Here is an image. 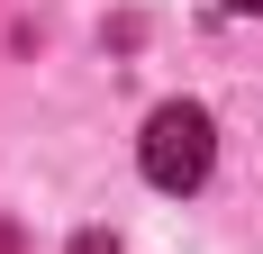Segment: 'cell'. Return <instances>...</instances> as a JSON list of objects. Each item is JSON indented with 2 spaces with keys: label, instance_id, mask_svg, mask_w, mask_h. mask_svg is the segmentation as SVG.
Wrapping results in <instances>:
<instances>
[{
  "label": "cell",
  "instance_id": "obj_1",
  "mask_svg": "<svg viewBox=\"0 0 263 254\" xmlns=\"http://www.w3.org/2000/svg\"><path fill=\"white\" fill-rule=\"evenodd\" d=\"M136 164H145V182L155 191H200L218 164V127L200 100H163L155 118H145V136H136Z\"/></svg>",
  "mask_w": 263,
  "mask_h": 254
},
{
  "label": "cell",
  "instance_id": "obj_2",
  "mask_svg": "<svg viewBox=\"0 0 263 254\" xmlns=\"http://www.w3.org/2000/svg\"><path fill=\"white\" fill-rule=\"evenodd\" d=\"M73 254H118V245H109V236H82V245H73Z\"/></svg>",
  "mask_w": 263,
  "mask_h": 254
},
{
  "label": "cell",
  "instance_id": "obj_3",
  "mask_svg": "<svg viewBox=\"0 0 263 254\" xmlns=\"http://www.w3.org/2000/svg\"><path fill=\"white\" fill-rule=\"evenodd\" d=\"M227 9H236V19H254V9H263V0H227Z\"/></svg>",
  "mask_w": 263,
  "mask_h": 254
}]
</instances>
